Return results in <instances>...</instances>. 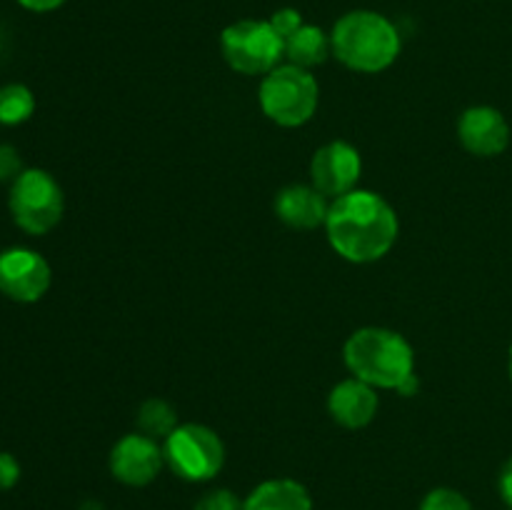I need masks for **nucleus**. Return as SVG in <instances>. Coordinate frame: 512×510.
<instances>
[{"label":"nucleus","mask_w":512,"mask_h":510,"mask_svg":"<svg viewBox=\"0 0 512 510\" xmlns=\"http://www.w3.org/2000/svg\"><path fill=\"white\" fill-rule=\"evenodd\" d=\"M325 235L335 253L355 265L385 258L398 243L400 220L393 205L373 190H350L330 200Z\"/></svg>","instance_id":"obj_1"},{"label":"nucleus","mask_w":512,"mask_h":510,"mask_svg":"<svg viewBox=\"0 0 512 510\" xmlns=\"http://www.w3.org/2000/svg\"><path fill=\"white\" fill-rule=\"evenodd\" d=\"M350 375L375 390H400L415 378V350L403 333L380 325L358 328L343 348Z\"/></svg>","instance_id":"obj_2"},{"label":"nucleus","mask_w":512,"mask_h":510,"mask_svg":"<svg viewBox=\"0 0 512 510\" xmlns=\"http://www.w3.org/2000/svg\"><path fill=\"white\" fill-rule=\"evenodd\" d=\"M333 55L355 73H383L398 60L403 50L393 20L375 10H350L330 33Z\"/></svg>","instance_id":"obj_3"},{"label":"nucleus","mask_w":512,"mask_h":510,"mask_svg":"<svg viewBox=\"0 0 512 510\" xmlns=\"http://www.w3.org/2000/svg\"><path fill=\"white\" fill-rule=\"evenodd\" d=\"M260 108L265 118L280 128H300L313 120L320 103V85L313 70L298 65L280 63L278 68L263 75L258 90Z\"/></svg>","instance_id":"obj_4"},{"label":"nucleus","mask_w":512,"mask_h":510,"mask_svg":"<svg viewBox=\"0 0 512 510\" xmlns=\"http://www.w3.org/2000/svg\"><path fill=\"white\" fill-rule=\"evenodd\" d=\"M8 205L20 230L28 235H45L63 218L65 195L48 170L25 168L10 183Z\"/></svg>","instance_id":"obj_5"},{"label":"nucleus","mask_w":512,"mask_h":510,"mask_svg":"<svg viewBox=\"0 0 512 510\" xmlns=\"http://www.w3.org/2000/svg\"><path fill=\"white\" fill-rule=\"evenodd\" d=\"M165 465L188 483H208L223 470L225 443L203 423H180L163 440Z\"/></svg>","instance_id":"obj_6"},{"label":"nucleus","mask_w":512,"mask_h":510,"mask_svg":"<svg viewBox=\"0 0 512 510\" xmlns=\"http://www.w3.org/2000/svg\"><path fill=\"white\" fill-rule=\"evenodd\" d=\"M220 53L235 73L268 75L285 60V40L270 20H238L220 35Z\"/></svg>","instance_id":"obj_7"},{"label":"nucleus","mask_w":512,"mask_h":510,"mask_svg":"<svg viewBox=\"0 0 512 510\" xmlns=\"http://www.w3.org/2000/svg\"><path fill=\"white\" fill-rule=\"evenodd\" d=\"M110 475L128 488H145L165 468L163 443L145 433H128L110 450Z\"/></svg>","instance_id":"obj_8"},{"label":"nucleus","mask_w":512,"mask_h":510,"mask_svg":"<svg viewBox=\"0 0 512 510\" xmlns=\"http://www.w3.org/2000/svg\"><path fill=\"white\" fill-rule=\"evenodd\" d=\"M360 175H363V158L348 140H330L315 150L310 160V185H315L330 200L358 188Z\"/></svg>","instance_id":"obj_9"},{"label":"nucleus","mask_w":512,"mask_h":510,"mask_svg":"<svg viewBox=\"0 0 512 510\" xmlns=\"http://www.w3.org/2000/svg\"><path fill=\"white\" fill-rule=\"evenodd\" d=\"M48 260L30 248H8L0 253V293L15 303H38L50 288Z\"/></svg>","instance_id":"obj_10"},{"label":"nucleus","mask_w":512,"mask_h":510,"mask_svg":"<svg viewBox=\"0 0 512 510\" xmlns=\"http://www.w3.org/2000/svg\"><path fill=\"white\" fill-rule=\"evenodd\" d=\"M458 138L470 155L495 158L510 145V125L493 105H473L460 115Z\"/></svg>","instance_id":"obj_11"},{"label":"nucleus","mask_w":512,"mask_h":510,"mask_svg":"<svg viewBox=\"0 0 512 510\" xmlns=\"http://www.w3.org/2000/svg\"><path fill=\"white\" fill-rule=\"evenodd\" d=\"M380 398L373 385L363 383L358 378H345L330 390L328 395V413L340 428L360 430L370 425L378 415Z\"/></svg>","instance_id":"obj_12"},{"label":"nucleus","mask_w":512,"mask_h":510,"mask_svg":"<svg viewBox=\"0 0 512 510\" xmlns=\"http://www.w3.org/2000/svg\"><path fill=\"white\" fill-rule=\"evenodd\" d=\"M330 198H325L315 185H285L275 195V215L293 230H315L325 225Z\"/></svg>","instance_id":"obj_13"},{"label":"nucleus","mask_w":512,"mask_h":510,"mask_svg":"<svg viewBox=\"0 0 512 510\" xmlns=\"http://www.w3.org/2000/svg\"><path fill=\"white\" fill-rule=\"evenodd\" d=\"M243 510H313V498L298 480L270 478L245 495Z\"/></svg>","instance_id":"obj_14"},{"label":"nucleus","mask_w":512,"mask_h":510,"mask_svg":"<svg viewBox=\"0 0 512 510\" xmlns=\"http://www.w3.org/2000/svg\"><path fill=\"white\" fill-rule=\"evenodd\" d=\"M333 55L330 35L318 25L303 23L290 38H285V63L313 70Z\"/></svg>","instance_id":"obj_15"},{"label":"nucleus","mask_w":512,"mask_h":510,"mask_svg":"<svg viewBox=\"0 0 512 510\" xmlns=\"http://www.w3.org/2000/svg\"><path fill=\"white\" fill-rule=\"evenodd\" d=\"M178 425V413L168 400L150 398L138 408V430L150 438L165 440Z\"/></svg>","instance_id":"obj_16"},{"label":"nucleus","mask_w":512,"mask_h":510,"mask_svg":"<svg viewBox=\"0 0 512 510\" xmlns=\"http://www.w3.org/2000/svg\"><path fill=\"white\" fill-rule=\"evenodd\" d=\"M35 113V95L28 85L8 83L0 88V123L20 125Z\"/></svg>","instance_id":"obj_17"},{"label":"nucleus","mask_w":512,"mask_h":510,"mask_svg":"<svg viewBox=\"0 0 512 510\" xmlns=\"http://www.w3.org/2000/svg\"><path fill=\"white\" fill-rule=\"evenodd\" d=\"M418 510H475L473 503L455 488H433Z\"/></svg>","instance_id":"obj_18"},{"label":"nucleus","mask_w":512,"mask_h":510,"mask_svg":"<svg viewBox=\"0 0 512 510\" xmlns=\"http://www.w3.org/2000/svg\"><path fill=\"white\" fill-rule=\"evenodd\" d=\"M193 510H243V498L230 488H213L200 495Z\"/></svg>","instance_id":"obj_19"},{"label":"nucleus","mask_w":512,"mask_h":510,"mask_svg":"<svg viewBox=\"0 0 512 510\" xmlns=\"http://www.w3.org/2000/svg\"><path fill=\"white\" fill-rule=\"evenodd\" d=\"M303 23H305L303 15H300L295 8H280L270 15V25H273L275 33H278L283 40L290 38V35H293Z\"/></svg>","instance_id":"obj_20"},{"label":"nucleus","mask_w":512,"mask_h":510,"mask_svg":"<svg viewBox=\"0 0 512 510\" xmlns=\"http://www.w3.org/2000/svg\"><path fill=\"white\" fill-rule=\"evenodd\" d=\"M23 160L13 145L0 143V183H13L23 173Z\"/></svg>","instance_id":"obj_21"},{"label":"nucleus","mask_w":512,"mask_h":510,"mask_svg":"<svg viewBox=\"0 0 512 510\" xmlns=\"http://www.w3.org/2000/svg\"><path fill=\"white\" fill-rule=\"evenodd\" d=\"M20 480V463L10 453L0 450V490L15 488Z\"/></svg>","instance_id":"obj_22"},{"label":"nucleus","mask_w":512,"mask_h":510,"mask_svg":"<svg viewBox=\"0 0 512 510\" xmlns=\"http://www.w3.org/2000/svg\"><path fill=\"white\" fill-rule=\"evenodd\" d=\"M498 490H500V495H503L505 503H508V508H512V455H510L508 463L503 465V470H500Z\"/></svg>","instance_id":"obj_23"},{"label":"nucleus","mask_w":512,"mask_h":510,"mask_svg":"<svg viewBox=\"0 0 512 510\" xmlns=\"http://www.w3.org/2000/svg\"><path fill=\"white\" fill-rule=\"evenodd\" d=\"M18 3L33 13H50V10H58L65 0H18Z\"/></svg>","instance_id":"obj_24"},{"label":"nucleus","mask_w":512,"mask_h":510,"mask_svg":"<svg viewBox=\"0 0 512 510\" xmlns=\"http://www.w3.org/2000/svg\"><path fill=\"white\" fill-rule=\"evenodd\" d=\"M508 373H510V380H512V345H510V353H508Z\"/></svg>","instance_id":"obj_25"},{"label":"nucleus","mask_w":512,"mask_h":510,"mask_svg":"<svg viewBox=\"0 0 512 510\" xmlns=\"http://www.w3.org/2000/svg\"><path fill=\"white\" fill-rule=\"evenodd\" d=\"M510 510H512V508H510Z\"/></svg>","instance_id":"obj_26"}]
</instances>
